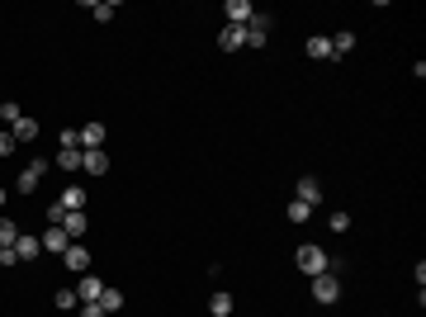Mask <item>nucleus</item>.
<instances>
[{"label": "nucleus", "mask_w": 426, "mask_h": 317, "mask_svg": "<svg viewBox=\"0 0 426 317\" xmlns=\"http://www.w3.org/2000/svg\"><path fill=\"white\" fill-rule=\"evenodd\" d=\"M293 265H298L303 275H327V270H336V265H332V256H327L322 246H313V241H303V246L293 251Z\"/></svg>", "instance_id": "1"}, {"label": "nucleus", "mask_w": 426, "mask_h": 317, "mask_svg": "<svg viewBox=\"0 0 426 317\" xmlns=\"http://www.w3.org/2000/svg\"><path fill=\"white\" fill-rule=\"evenodd\" d=\"M48 171H53V166H48L43 157H38V161H28L24 171H19V180H15V189H19V194H33V189L43 185V175H48Z\"/></svg>", "instance_id": "2"}, {"label": "nucleus", "mask_w": 426, "mask_h": 317, "mask_svg": "<svg viewBox=\"0 0 426 317\" xmlns=\"http://www.w3.org/2000/svg\"><path fill=\"white\" fill-rule=\"evenodd\" d=\"M313 298H318V303H336V298H341V275H336V270L313 275Z\"/></svg>", "instance_id": "3"}, {"label": "nucleus", "mask_w": 426, "mask_h": 317, "mask_svg": "<svg viewBox=\"0 0 426 317\" xmlns=\"http://www.w3.org/2000/svg\"><path fill=\"white\" fill-rule=\"evenodd\" d=\"M62 265H67L71 275H90V251H85L80 241H71V246L62 251Z\"/></svg>", "instance_id": "4"}, {"label": "nucleus", "mask_w": 426, "mask_h": 317, "mask_svg": "<svg viewBox=\"0 0 426 317\" xmlns=\"http://www.w3.org/2000/svg\"><path fill=\"white\" fill-rule=\"evenodd\" d=\"M270 33V15H261V10H251V19H246V48H261Z\"/></svg>", "instance_id": "5"}, {"label": "nucleus", "mask_w": 426, "mask_h": 317, "mask_svg": "<svg viewBox=\"0 0 426 317\" xmlns=\"http://www.w3.org/2000/svg\"><path fill=\"white\" fill-rule=\"evenodd\" d=\"M57 228H62L71 241H80L85 232H90V218H85V213H62V223H57Z\"/></svg>", "instance_id": "6"}, {"label": "nucleus", "mask_w": 426, "mask_h": 317, "mask_svg": "<svg viewBox=\"0 0 426 317\" xmlns=\"http://www.w3.org/2000/svg\"><path fill=\"white\" fill-rule=\"evenodd\" d=\"M298 204H322V180L318 175H298Z\"/></svg>", "instance_id": "7"}, {"label": "nucleus", "mask_w": 426, "mask_h": 317, "mask_svg": "<svg viewBox=\"0 0 426 317\" xmlns=\"http://www.w3.org/2000/svg\"><path fill=\"white\" fill-rule=\"evenodd\" d=\"M100 293H105V280H95V275H80L76 280V298L80 303H100Z\"/></svg>", "instance_id": "8"}, {"label": "nucleus", "mask_w": 426, "mask_h": 317, "mask_svg": "<svg viewBox=\"0 0 426 317\" xmlns=\"http://www.w3.org/2000/svg\"><path fill=\"white\" fill-rule=\"evenodd\" d=\"M218 48H223V53H237V48H246V28L223 24V33H218Z\"/></svg>", "instance_id": "9"}, {"label": "nucleus", "mask_w": 426, "mask_h": 317, "mask_svg": "<svg viewBox=\"0 0 426 317\" xmlns=\"http://www.w3.org/2000/svg\"><path fill=\"white\" fill-rule=\"evenodd\" d=\"M80 171H90V175H105V171H109L105 147H90V152H80Z\"/></svg>", "instance_id": "10"}, {"label": "nucleus", "mask_w": 426, "mask_h": 317, "mask_svg": "<svg viewBox=\"0 0 426 317\" xmlns=\"http://www.w3.org/2000/svg\"><path fill=\"white\" fill-rule=\"evenodd\" d=\"M57 204H62V213H85V189H80V185H67Z\"/></svg>", "instance_id": "11"}, {"label": "nucleus", "mask_w": 426, "mask_h": 317, "mask_svg": "<svg viewBox=\"0 0 426 317\" xmlns=\"http://www.w3.org/2000/svg\"><path fill=\"white\" fill-rule=\"evenodd\" d=\"M223 15H228V24L246 28V19H251V0H228V5H223Z\"/></svg>", "instance_id": "12"}, {"label": "nucleus", "mask_w": 426, "mask_h": 317, "mask_svg": "<svg viewBox=\"0 0 426 317\" xmlns=\"http://www.w3.org/2000/svg\"><path fill=\"white\" fill-rule=\"evenodd\" d=\"M76 137H80V152L105 147V123H85V128H76Z\"/></svg>", "instance_id": "13"}, {"label": "nucleus", "mask_w": 426, "mask_h": 317, "mask_svg": "<svg viewBox=\"0 0 426 317\" xmlns=\"http://www.w3.org/2000/svg\"><path fill=\"white\" fill-rule=\"evenodd\" d=\"M43 251H53V256H62V251H67V246H71V237H67V232H62V228H48V232H43Z\"/></svg>", "instance_id": "14"}, {"label": "nucleus", "mask_w": 426, "mask_h": 317, "mask_svg": "<svg viewBox=\"0 0 426 317\" xmlns=\"http://www.w3.org/2000/svg\"><path fill=\"white\" fill-rule=\"evenodd\" d=\"M303 53H308V57H318V62H327V57H332V33H313Z\"/></svg>", "instance_id": "15"}, {"label": "nucleus", "mask_w": 426, "mask_h": 317, "mask_svg": "<svg viewBox=\"0 0 426 317\" xmlns=\"http://www.w3.org/2000/svg\"><path fill=\"white\" fill-rule=\"evenodd\" d=\"M38 251H43V241H38V237H28V232L15 237V256H19V261H33Z\"/></svg>", "instance_id": "16"}, {"label": "nucleus", "mask_w": 426, "mask_h": 317, "mask_svg": "<svg viewBox=\"0 0 426 317\" xmlns=\"http://www.w3.org/2000/svg\"><path fill=\"white\" fill-rule=\"evenodd\" d=\"M100 308H105V317H114L119 308H123V293L114 289V284H105V293H100Z\"/></svg>", "instance_id": "17"}, {"label": "nucleus", "mask_w": 426, "mask_h": 317, "mask_svg": "<svg viewBox=\"0 0 426 317\" xmlns=\"http://www.w3.org/2000/svg\"><path fill=\"white\" fill-rule=\"evenodd\" d=\"M209 313H213V317H232V293L218 289V293L209 298Z\"/></svg>", "instance_id": "18"}, {"label": "nucleus", "mask_w": 426, "mask_h": 317, "mask_svg": "<svg viewBox=\"0 0 426 317\" xmlns=\"http://www.w3.org/2000/svg\"><path fill=\"white\" fill-rule=\"evenodd\" d=\"M10 132H15V142H33V137H38V119H19Z\"/></svg>", "instance_id": "19"}, {"label": "nucleus", "mask_w": 426, "mask_h": 317, "mask_svg": "<svg viewBox=\"0 0 426 317\" xmlns=\"http://www.w3.org/2000/svg\"><path fill=\"white\" fill-rule=\"evenodd\" d=\"M350 48H355V33H350V28H341V33H332V57L350 53Z\"/></svg>", "instance_id": "20"}, {"label": "nucleus", "mask_w": 426, "mask_h": 317, "mask_svg": "<svg viewBox=\"0 0 426 317\" xmlns=\"http://www.w3.org/2000/svg\"><path fill=\"white\" fill-rule=\"evenodd\" d=\"M15 237H19V228H15V223L0 213V251H5V246H15Z\"/></svg>", "instance_id": "21"}, {"label": "nucleus", "mask_w": 426, "mask_h": 317, "mask_svg": "<svg viewBox=\"0 0 426 317\" xmlns=\"http://www.w3.org/2000/svg\"><path fill=\"white\" fill-rule=\"evenodd\" d=\"M19 119H24V109L15 105V100H5V105H0V123H10V128H15Z\"/></svg>", "instance_id": "22"}, {"label": "nucleus", "mask_w": 426, "mask_h": 317, "mask_svg": "<svg viewBox=\"0 0 426 317\" xmlns=\"http://www.w3.org/2000/svg\"><path fill=\"white\" fill-rule=\"evenodd\" d=\"M62 313H71V308H80V298H76V289H57V298H53Z\"/></svg>", "instance_id": "23"}, {"label": "nucleus", "mask_w": 426, "mask_h": 317, "mask_svg": "<svg viewBox=\"0 0 426 317\" xmlns=\"http://www.w3.org/2000/svg\"><path fill=\"white\" fill-rule=\"evenodd\" d=\"M57 171H76L80 166V152H62V147H57V161H53Z\"/></svg>", "instance_id": "24"}, {"label": "nucleus", "mask_w": 426, "mask_h": 317, "mask_svg": "<svg viewBox=\"0 0 426 317\" xmlns=\"http://www.w3.org/2000/svg\"><path fill=\"white\" fill-rule=\"evenodd\" d=\"M57 147H62V152H80V137H76V128H62Z\"/></svg>", "instance_id": "25"}, {"label": "nucleus", "mask_w": 426, "mask_h": 317, "mask_svg": "<svg viewBox=\"0 0 426 317\" xmlns=\"http://www.w3.org/2000/svg\"><path fill=\"white\" fill-rule=\"evenodd\" d=\"M114 15H119V5H114V0H100V5H95V19H100V24H109Z\"/></svg>", "instance_id": "26"}, {"label": "nucleus", "mask_w": 426, "mask_h": 317, "mask_svg": "<svg viewBox=\"0 0 426 317\" xmlns=\"http://www.w3.org/2000/svg\"><path fill=\"white\" fill-rule=\"evenodd\" d=\"M308 218H313V209H308V204H298V199H293V204H289V223H308Z\"/></svg>", "instance_id": "27"}, {"label": "nucleus", "mask_w": 426, "mask_h": 317, "mask_svg": "<svg viewBox=\"0 0 426 317\" xmlns=\"http://www.w3.org/2000/svg\"><path fill=\"white\" fill-rule=\"evenodd\" d=\"M15 147H19V142H15V132H10V128H0V157H10Z\"/></svg>", "instance_id": "28"}, {"label": "nucleus", "mask_w": 426, "mask_h": 317, "mask_svg": "<svg viewBox=\"0 0 426 317\" xmlns=\"http://www.w3.org/2000/svg\"><path fill=\"white\" fill-rule=\"evenodd\" d=\"M332 232H350V213H341V209L332 213Z\"/></svg>", "instance_id": "29"}, {"label": "nucleus", "mask_w": 426, "mask_h": 317, "mask_svg": "<svg viewBox=\"0 0 426 317\" xmlns=\"http://www.w3.org/2000/svg\"><path fill=\"white\" fill-rule=\"evenodd\" d=\"M76 317H105V308H100V303H80Z\"/></svg>", "instance_id": "30"}, {"label": "nucleus", "mask_w": 426, "mask_h": 317, "mask_svg": "<svg viewBox=\"0 0 426 317\" xmlns=\"http://www.w3.org/2000/svg\"><path fill=\"white\" fill-rule=\"evenodd\" d=\"M0 204H5V189H0Z\"/></svg>", "instance_id": "31"}]
</instances>
